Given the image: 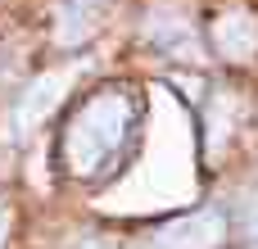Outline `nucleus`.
Here are the masks:
<instances>
[{
    "mask_svg": "<svg viewBox=\"0 0 258 249\" xmlns=\"http://www.w3.org/2000/svg\"><path fill=\"white\" fill-rule=\"evenodd\" d=\"M127 127H132V100L118 95V91L95 95L86 109H77V118L68 122V136H63L68 172L91 177L104 163H113L122 141H127Z\"/></svg>",
    "mask_w": 258,
    "mask_h": 249,
    "instance_id": "f257e3e1",
    "label": "nucleus"
},
{
    "mask_svg": "<svg viewBox=\"0 0 258 249\" xmlns=\"http://www.w3.org/2000/svg\"><path fill=\"white\" fill-rule=\"evenodd\" d=\"M222 240H227V218L218 209H200V213L172 218L154 236V249H218Z\"/></svg>",
    "mask_w": 258,
    "mask_h": 249,
    "instance_id": "f03ea898",
    "label": "nucleus"
},
{
    "mask_svg": "<svg viewBox=\"0 0 258 249\" xmlns=\"http://www.w3.org/2000/svg\"><path fill=\"white\" fill-rule=\"evenodd\" d=\"M68 86H73V68H59V73L36 77V82L27 86V95L18 100V109H14V127H18V132L41 127V122L59 109V100L68 95Z\"/></svg>",
    "mask_w": 258,
    "mask_h": 249,
    "instance_id": "7ed1b4c3",
    "label": "nucleus"
},
{
    "mask_svg": "<svg viewBox=\"0 0 258 249\" xmlns=\"http://www.w3.org/2000/svg\"><path fill=\"white\" fill-rule=\"evenodd\" d=\"M209 32H213V50H218L222 59H231V64L258 54V18L249 9H240V5H236V9H222Z\"/></svg>",
    "mask_w": 258,
    "mask_h": 249,
    "instance_id": "20e7f679",
    "label": "nucleus"
},
{
    "mask_svg": "<svg viewBox=\"0 0 258 249\" xmlns=\"http://www.w3.org/2000/svg\"><path fill=\"white\" fill-rule=\"evenodd\" d=\"M109 0H59L54 5V41L59 45H82L95 36Z\"/></svg>",
    "mask_w": 258,
    "mask_h": 249,
    "instance_id": "39448f33",
    "label": "nucleus"
},
{
    "mask_svg": "<svg viewBox=\"0 0 258 249\" xmlns=\"http://www.w3.org/2000/svg\"><path fill=\"white\" fill-rule=\"evenodd\" d=\"M145 32H150V41H154L159 50H168V54L190 45V18H186L177 5H159V9L150 14Z\"/></svg>",
    "mask_w": 258,
    "mask_h": 249,
    "instance_id": "423d86ee",
    "label": "nucleus"
},
{
    "mask_svg": "<svg viewBox=\"0 0 258 249\" xmlns=\"http://www.w3.org/2000/svg\"><path fill=\"white\" fill-rule=\"evenodd\" d=\"M236 118H240V100L227 95V91L213 95V104H209V150H213V154H218L222 141L231 136V122H236Z\"/></svg>",
    "mask_w": 258,
    "mask_h": 249,
    "instance_id": "0eeeda50",
    "label": "nucleus"
},
{
    "mask_svg": "<svg viewBox=\"0 0 258 249\" xmlns=\"http://www.w3.org/2000/svg\"><path fill=\"white\" fill-rule=\"evenodd\" d=\"M9 227H14V213H9L5 200H0V249H5V240H9Z\"/></svg>",
    "mask_w": 258,
    "mask_h": 249,
    "instance_id": "6e6552de",
    "label": "nucleus"
},
{
    "mask_svg": "<svg viewBox=\"0 0 258 249\" xmlns=\"http://www.w3.org/2000/svg\"><path fill=\"white\" fill-rule=\"evenodd\" d=\"M77 249H122L118 240H104V236H91V240H77Z\"/></svg>",
    "mask_w": 258,
    "mask_h": 249,
    "instance_id": "1a4fd4ad",
    "label": "nucleus"
},
{
    "mask_svg": "<svg viewBox=\"0 0 258 249\" xmlns=\"http://www.w3.org/2000/svg\"><path fill=\"white\" fill-rule=\"evenodd\" d=\"M249 231L258 236V195H254V209H249Z\"/></svg>",
    "mask_w": 258,
    "mask_h": 249,
    "instance_id": "9d476101",
    "label": "nucleus"
}]
</instances>
